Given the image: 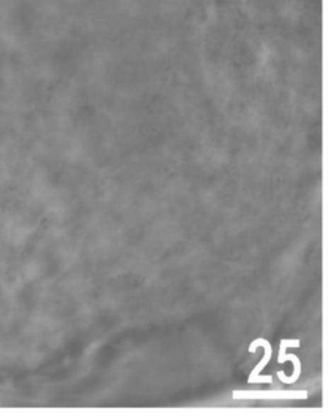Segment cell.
<instances>
[{"label": "cell", "instance_id": "1", "mask_svg": "<svg viewBox=\"0 0 332 416\" xmlns=\"http://www.w3.org/2000/svg\"><path fill=\"white\" fill-rule=\"evenodd\" d=\"M300 347V340H282L280 341V349H279L278 363H285L286 361H292L294 366V375L291 378H287L283 371H279L278 378L285 383V384H292L302 375V363L300 359L294 354L286 355L287 347Z\"/></svg>", "mask_w": 332, "mask_h": 416}, {"label": "cell", "instance_id": "2", "mask_svg": "<svg viewBox=\"0 0 332 416\" xmlns=\"http://www.w3.org/2000/svg\"><path fill=\"white\" fill-rule=\"evenodd\" d=\"M263 345L265 347V357L263 358V361L258 363L255 367V370L252 371V374L249 375L248 379V383H271L273 378L271 376H258L260 372L265 369V366L268 363L270 362L271 355H273V349L270 347V342H268L266 340L257 339L252 342V345L249 347V353H255L256 349Z\"/></svg>", "mask_w": 332, "mask_h": 416}]
</instances>
